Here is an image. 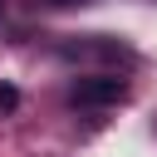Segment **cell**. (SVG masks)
Instances as JSON below:
<instances>
[{
	"label": "cell",
	"mask_w": 157,
	"mask_h": 157,
	"mask_svg": "<svg viewBox=\"0 0 157 157\" xmlns=\"http://www.w3.org/2000/svg\"><path fill=\"white\" fill-rule=\"evenodd\" d=\"M128 98V78L123 74H83L69 83V103L74 108H113Z\"/></svg>",
	"instance_id": "obj_1"
},
{
	"label": "cell",
	"mask_w": 157,
	"mask_h": 157,
	"mask_svg": "<svg viewBox=\"0 0 157 157\" xmlns=\"http://www.w3.org/2000/svg\"><path fill=\"white\" fill-rule=\"evenodd\" d=\"M64 54H83V59H108V64H132V49L113 34H93L83 44H64Z\"/></svg>",
	"instance_id": "obj_2"
},
{
	"label": "cell",
	"mask_w": 157,
	"mask_h": 157,
	"mask_svg": "<svg viewBox=\"0 0 157 157\" xmlns=\"http://www.w3.org/2000/svg\"><path fill=\"white\" fill-rule=\"evenodd\" d=\"M20 108V88L15 83H0V113H15Z\"/></svg>",
	"instance_id": "obj_3"
},
{
	"label": "cell",
	"mask_w": 157,
	"mask_h": 157,
	"mask_svg": "<svg viewBox=\"0 0 157 157\" xmlns=\"http://www.w3.org/2000/svg\"><path fill=\"white\" fill-rule=\"evenodd\" d=\"M54 10H69V5H83V0H49Z\"/></svg>",
	"instance_id": "obj_4"
},
{
	"label": "cell",
	"mask_w": 157,
	"mask_h": 157,
	"mask_svg": "<svg viewBox=\"0 0 157 157\" xmlns=\"http://www.w3.org/2000/svg\"><path fill=\"white\" fill-rule=\"evenodd\" d=\"M0 10H5V0H0Z\"/></svg>",
	"instance_id": "obj_5"
}]
</instances>
